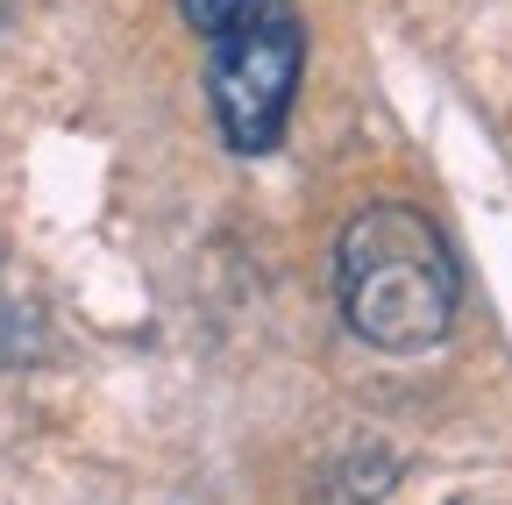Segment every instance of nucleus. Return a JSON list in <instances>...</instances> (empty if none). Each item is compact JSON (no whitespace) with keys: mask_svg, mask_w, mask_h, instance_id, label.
Returning a JSON list of instances; mask_svg holds the SVG:
<instances>
[{"mask_svg":"<svg viewBox=\"0 0 512 505\" xmlns=\"http://www.w3.org/2000/svg\"><path fill=\"white\" fill-rule=\"evenodd\" d=\"M335 292H342V321L384 349V356H420L456 328L463 306V271L448 235L399 200H377L342 228L335 249Z\"/></svg>","mask_w":512,"mask_h":505,"instance_id":"f257e3e1","label":"nucleus"},{"mask_svg":"<svg viewBox=\"0 0 512 505\" xmlns=\"http://www.w3.org/2000/svg\"><path fill=\"white\" fill-rule=\"evenodd\" d=\"M306 72V29L285 8L249 15L242 29L214 36V65H207V93H214V121L228 150L264 157L278 150L285 121H292V93Z\"/></svg>","mask_w":512,"mask_h":505,"instance_id":"f03ea898","label":"nucleus"},{"mask_svg":"<svg viewBox=\"0 0 512 505\" xmlns=\"http://www.w3.org/2000/svg\"><path fill=\"white\" fill-rule=\"evenodd\" d=\"M178 8H185V22L200 29V36H228L249 15H264V0H178Z\"/></svg>","mask_w":512,"mask_h":505,"instance_id":"7ed1b4c3","label":"nucleus"}]
</instances>
